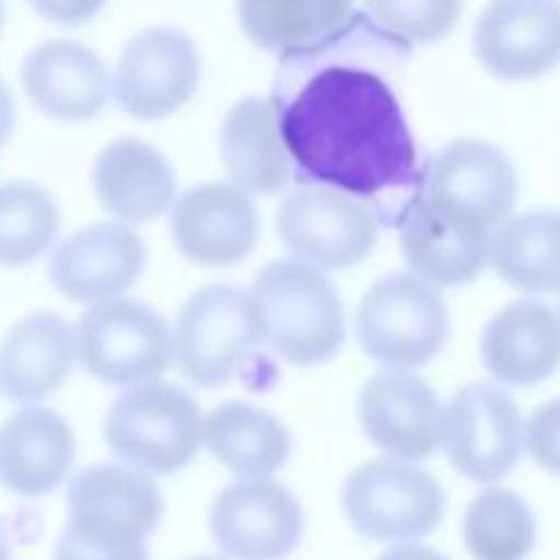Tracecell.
I'll list each match as a JSON object with an SVG mask.
<instances>
[{"label":"cell","instance_id":"obj_25","mask_svg":"<svg viewBox=\"0 0 560 560\" xmlns=\"http://www.w3.org/2000/svg\"><path fill=\"white\" fill-rule=\"evenodd\" d=\"M202 443L228 470L255 479L271 476L288 463V427L268 410L249 402H222L202 424Z\"/></svg>","mask_w":560,"mask_h":560},{"label":"cell","instance_id":"obj_24","mask_svg":"<svg viewBox=\"0 0 560 560\" xmlns=\"http://www.w3.org/2000/svg\"><path fill=\"white\" fill-rule=\"evenodd\" d=\"M397 230L408 268L435 288L474 282L490 262L492 235L446 222L419 197L410 202Z\"/></svg>","mask_w":560,"mask_h":560},{"label":"cell","instance_id":"obj_15","mask_svg":"<svg viewBox=\"0 0 560 560\" xmlns=\"http://www.w3.org/2000/svg\"><path fill=\"white\" fill-rule=\"evenodd\" d=\"M479 63L498 80H536L560 66V0H490L474 31Z\"/></svg>","mask_w":560,"mask_h":560},{"label":"cell","instance_id":"obj_21","mask_svg":"<svg viewBox=\"0 0 560 560\" xmlns=\"http://www.w3.org/2000/svg\"><path fill=\"white\" fill-rule=\"evenodd\" d=\"M93 191L118 222L145 224L167 213L178 200V184L167 159L151 142L124 137L98 153Z\"/></svg>","mask_w":560,"mask_h":560},{"label":"cell","instance_id":"obj_29","mask_svg":"<svg viewBox=\"0 0 560 560\" xmlns=\"http://www.w3.org/2000/svg\"><path fill=\"white\" fill-rule=\"evenodd\" d=\"M58 206L31 180L0 184V266H31L58 238Z\"/></svg>","mask_w":560,"mask_h":560},{"label":"cell","instance_id":"obj_36","mask_svg":"<svg viewBox=\"0 0 560 560\" xmlns=\"http://www.w3.org/2000/svg\"><path fill=\"white\" fill-rule=\"evenodd\" d=\"M0 560H11V552H9V545H5L3 528H0Z\"/></svg>","mask_w":560,"mask_h":560},{"label":"cell","instance_id":"obj_7","mask_svg":"<svg viewBox=\"0 0 560 560\" xmlns=\"http://www.w3.org/2000/svg\"><path fill=\"white\" fill-rule=\"evenodd\" d=\"M173 339L175 364L200 388L233 381L246 359L266 345L252 293L233 284L197 290L180 310Z\"/></svg>","mask_w":560,"mask_h":560},{"label":"cell","instance_id":"obj_1","mask_svg":"<svg viewBox=\"0 0 560 560\" xmlns=\"http://www.w3.org/2000/svg\"><path fill=\"white\" fill-rule=\"evenodd\" d=\"M413 44L353 11L345 25L284 49L271 104L299 184L359 197L383 228H399L421 191V162L402 104Z\"/></svg>","mask_w":560,"mask_h":560},{"label":"cell","instance_id":"obj_32","mask_svg":"<svg viewBox=\"0 0 560 560\" xmlns=\"http://www.w3.org/2000/svg\"><path fill=\"white\" fill-rule=\"evenodd\" d=\"M55 560H148L145 541H98L66 528L55 545Z\"/></svg>","mask_w":560,"mask_h":560},{"label":"cell","instance_id":"obj_30","mask_svg":"<svg viewBox=\"0 0 560 560\" xmlns=\"http://www.w3.org/2000/svg\"><path fill=\"white\" fill-rule=\"evenodd\" d=\"M377 25L410 44H432L454 31L463 16V0H364Z\"/></svg>","mask_w":560,"mask_h":560},{"label":"cell","instance_id":"obj_35","mask_svg":"<svg viewBox=\"0 0 560 560\" xmlns=\"http://www.w3.org/2000/svg\"><path fill=\"white\" fill-rule=\"evenodd\" d=\"M14 129V102H11V91L5 82L0 80V145H5Z\"/></svg>","mask_w":560,"mask_h":560},{"label":"cell","instance_id":"obj_38","mask_svg":"<svg viewBox=\"0 0 560 560\" xmlns=\"http://www.w3.org/2000/svg\"><path fill=\"white\" fill-rule=\"evenodd\" d=\"M191 560H222V558H191Z\"/></svg>","mask_w":560,"mask_h":560},{"label":"cell","instance_id":"obj_8","mask_svg":"<svg viewBox=\"0 0 560 560\" xmlns=\"http://www.w3.org/2000/svg\"><path fill=\"white\" fill-rule=\"evenodd\" d=\"M342 512L364 539L408 545L443 523L446 498L427 470L405 459H372L345 479Z\"/></svg>","mask_w":560,"mask_h":560},{"label":"cell","instance_id":"obj_22","mask_svg":"<svg viewBox=\"0 0 560 560\" xmlns=\"http://www.w3.org/2000/svg\"><path fill=\"white\" fill-rule=\"evenodd\" d=\"M77 361L74 328L55 312H33L0 345V397L36 402L58 392Z\"/></svg>","mask_w":560,"mask_h":560},{"label":"cell","instance_id":"obj_31","mask_svg":"<svg viewBox=\"0 0 560 560\" xmlns=\"http://www.w3.org/2000/svg\"><path fill=\"white\" fill-rule=\"evenodd\" d=\"M525 446L536 465L560 476V399L534 410L525 424Z\"/></svg>","mask_w":560,"mask_h":560},{"label":"cell","instance_id":"obj_9","mask_svg":"<svg viewBox=\"0 0 560 560\" xmlns=\"http://www.w3.org/2000/svg\"><path fill=\"white\" fill-rule=\"evenodd\" d=\"M381 219L370 206L331 186L301 184L277 211L284 249L301 262L339 271L364 262L381 241Z\"/></svg>","mask_w":560,"mask_h":560},{"label":"cell","instance_id":"obj_4","mask_svg":"<svg viewBox=\"0 0 560 560\" xmlns=\"http://www.w3.org/2000/svg\"><path fill=\"white\" fill-rule=\"evenodd\" d=\"M361 350L388 370H416L441 353L448 306L438 288L416 273H392L372 284L355 310Z\"/></svg>","mask_w":560,"mask_h":560},{"label":"cell","instance_id":"obj_19","mask_svg":"<svg viewBox=\"0 0 560 560\" xmlns=\"http://www.w3.org/2000/svg\"><path fill=\"white\" fill-rule=\"evenodd\" d=\"M481 364L506 386L545 383L560 370V315L536 299L506 304L481 334Z\"/></svg>","mask_w":560,"mask_h":560},{"label":"cell","instance_id":"obj_23","mask_svg":"<svg viewBox=\"0 0 560 560\" xmlns=\"http://www.w3.org/2000/svg\"><path fill=\"white\" fill-rule=\"evenodd\" d=\"M219 151L230 180L246 195H273L293 178L271 98H241L224 118Z\"/></svg>","mask_w":560,"mask_h":560},{"label":"cell","instance_id":"obj_12","mask_svg":"<svg viewBox=\"0 0 560 560\" xmlns=\"http://www.w3.org/2000/svg\"><path fill=\"white\" fill-rule=\"evenodd\" d=\"M211 536L235 560H282L304 536V509L268 476L224 487L211 506Z\"/></svg>","mask_w":560,"mask_h":560},{"label":"cell","instance_id":"obj_18","mask_svg":"<svg viewBox=\"0 0 560 560\" xmlns=\"http://www.w3.org/2000/svg\"><path fill=\"white\" fill-rule=\"evenodd\" d=\"M22 88L33 107L47 118L85 124L107 107L109 74L91 47L69 38H52L31 49L25 58Z\"/></svg>","mask_w":560,"mask_h":560},{"label":"cell","instance_id":"obj_13","mask_svg":"<svg viewBox=\"0 0 560 560\" xmlns=\"http://www.w3.org/2000/svg\"><path fill=\"white\" fill-rule=\"evenodd\" d=\"M66 528L91 539L145 541L162 520L164 501L151 474L135 465L85 468L66 495Z\"/></svg>","mask_w":560,"mask_h":560},{"label":"cell","instance_id":"obj_34","mask_svg":"<svg viewBox=\"0 0 560 560\" xmlns=\"http://www.w3.org/2000/svg\"><path fill=\"white\" fill-rule=\"evenodd\" d=\"M377 560H448V558L441 556L438 550H432V547L405 545V547H397V550L383 552V556Z\"/></svg>","mask_w":560,"mask_h":560},{"label":"cell","instance_id":"obj_10","mask_svg":"<svg viewBox=\"0 0 560 560\" xmlns=\"http://www.w3.org/2000/svg\"><path fill=\"white\" fill-rule=\"evenodd\" d=\"M443 446L448 463L470 481L495 485L520 463L525 427L517 402L503 388L470 383L459 388L446 408Z\"/></svg>","mask_w":560,"mask_h":560},{"label":"cell","instance_id":"obj_6","mask_svg":"<svg viewBox=\"0 0 560 560\" xmlns=\"http://www.w3.org/2000/svg\"><path fill=\"white\" fill-rule=\"evenodd\" d=\"M517 170L485 140H454L427 159L419 197L430 211L459 228L492 235L514 211Z\"/></svg>","mask_w":560,"mask_h":560},{"label":"cell","instance_id":"obj_14","mask_svg":"<svg viewBox=\"0 0 560 560\" xmlns=\"http://www.w3.org/2000/svg\"><path fill=\"white\" fill-rule=\"evenodd\" d=\"M366 438L392 457L421 463L443 443L446 410L435 388L408 370H386L370 377L359 397Z\"/></svg>","mask_w":560,"mask_h":560},{"label":"cell","instance_id":"obj_2","mask_svg":"<svg viewBox=\"0 0 560 560\" xmlns=\"http://www.w3.org/2000/svg\"><path fill=\"white\" fill-rule=\"evenodd\" d=\"M262 339L293 366H317L345 342V306L326 273L301 260H273L252 282Z\"/></svg>","mask_w":560,"mask_h":560},{"label":"cell","instance_id":"obj_26","mask_svg":"<svg viewBox=\"0 0 560 560\" xmlns=\"http://www.w3.org/2000/svg\"><path fill=\"white\" fill-rule=\"evenodd\" d=\"M490 266L525 293H560V211L541 208L509 217L492 233Z\"/></svg>","mask_w":560,"mask_h":560},{"label":"cell","instance_id":"obj_17","mask_svg":"<svg viewBox=\"0 0 560 560\" xmlns=\"http://www.w3.org/2000/svg\"><path fill=\"white\" fill-rule=\"evenodd\" d=\"M145 246L124 224H93L69 235L49 257L55 290L77 304H102L118 299L140 279Z\"/></svg>","mask_w":560,"mask_h":560},{"label":"cell","instance_id":"obj_3","mask_svg":"<svg viewBox=\"0 0 560 560\" xmlns=\"http://www.w3.org/2000/svg\"><path fill=\"white\" fill-rule=\"evenodd\" d=\"M200 405L184 388L145 383L126 388L104 419V441L124 463L153 476L184 470L202 446Z\"/></svg>","mask_w":560,"mask_h":560},{"label":"cell","instance_id":"obj_33","mask_svg":"<svg viewBox=\"0 0 560 560\" xmlns=\"http://www.w3.org/2000/svg\"><path fill=\"white\" fill-rule=\"evenodd\" d=\"M107 0H31L33 11L44 20L58 22V25H82L91 22Z\"/></svg>","mask_w":560,"mask_h":560},{"label":"cell","instance_id":"obj_16","mask_svg":"<svg viewBox=\"0 0 560 560\" xmlns=\"http://www.w3.org/2000/svg\"><path fill=\"white\" fill-rule=\"evenodd\" d=\"M170 233L191 262L228 268L255 252L260 217L249 195L235 184H200L175 200Z\"/></svg>","mask_w":560,"mask_h":560},{"label":"cell","instance_id":"obj_20","mask_svg":"<svg viewBox=\"0 0 560 560\" xmlns=\"http://www.w3.org/2000/svg\"><path fill=\"white\" fill-rule=\"evenodd\" d=\"M74 463L69 421L42 405H27L0 424V485L22 498L58 490Z\"/></svg>","mask_w":560,"mask_h":560},{"label":"cell","instance_id":"obj_11","mask_svg":"<svg viewBox=\"0 0 560 560\" xmlns=\"http://www.w3.org/2000/svg\"><path fill=\"white\" fill-rule=\"evenodd\" d=\"M200 82V52L184 31L148 27L131 36L120 52L113 93L126 115L162 120L178 113Z\"/></svg>","mask_w":560,"mask_h":560},{"label":"cell","instance_id":"obj_27","mask_svg":"<svg viewBox=\"0 0 560 560\" xmlns=\"http://www.w3.org/2000/svg\"><path fill=\"white\" fill-rule=\"evenodd\" d=\"M235 14L255 47L284 52L345 25L353 14V0H235Z\"/></svg>","mask_w":560,"mask_h":560},{"label":"cell","instance_id":"obj_5","mask_svg":"<svg viewBox=\"0 0 560 560\" xmlns=\"http://www.w3.org/2000/svg\"><path fill=\"white\" fill-rule=\"evenodd\" d=\"M82 370L115 388L156 383L170 370L175 339L167 320L131 299L93 304L74 328Z\"/></svg>","mask_w":560,"mask_h":560},{"label":"cell","instance_id":"obj_28","mask_svg":"<svg viewBox=\"0 0 560 560\" xmlns=\"http://www.w3.org/2000/svg\"><path fill=\"white\" fill-rule=\"evenodd\" d=\"M463 536L474 560H528L536 545V517L523 495L490 487L470 501Z\"/></svg>","mask_w":560,"mask_h":560},{"label":"cell","instance_id":"obj_37","mask_svg":"<svg viewBox=\"0 0 560 560\" xmlns=\"http://www.w3.org/2000/svg\"><path fill=\"white\" fill-rule=\"evenodd\" d=\"M0 27H3V0H0Z\"/></svg>","mask_w":560,"mask_h":560}]
</instances>
